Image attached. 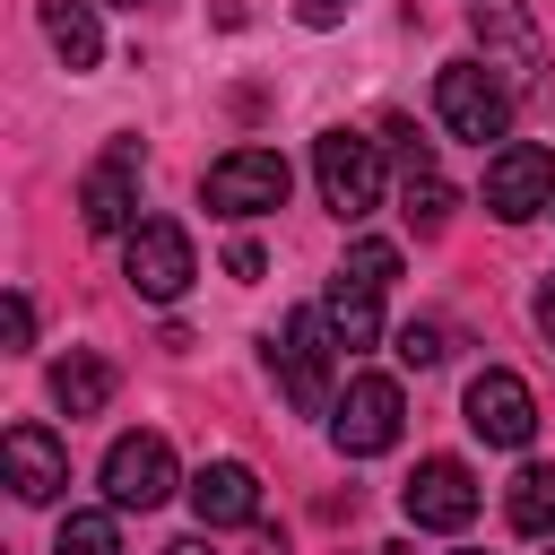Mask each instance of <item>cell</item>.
<instances>
[{
  "label": "cell",
  "instance_id": "6da1fadb",
  "mask_svg": "<svg viewBox=\"0 0 555 555\" xmlns=\"http://www.w3.org/2000/svg\"><path fill=\"white\" fill-rule=\"evenodd\" d=\"M330 356H338V338H330L321 304H304V312H286V321L269 330V373H278V390H286L304 416H330V408H338Z\"/></svg>",
  "mask_w": 555,
  "mask_h": 555
},
{
  "label": "cell",
  "instance_id": "7a4b0ae2",
  "mask_svg": "<svg viewBox=\"0 0 555 555\" xmlns=\"http://www.w3.org/2000/svg\"><path fill=\"white\" fill-rule=\"evenodd\" d=\"M312 182H321V208L338 225H364L382 208V147L364 130H321L312 139Z\"/></svg>",
  "mask_w": 555,
  "mask_h": 555
},
{
  "label": "cell",
  "instance_id": "3957f363",
  "mask_svg": "<svg viewBox=\"0 0 555 555\" xmlns=\"http://www.w3.org/2000/svg\"><path fill=\"white\" fill-rule=\"evenodd\" d=\"M434 113L451 139H503L512 130V87L494 78V61H442L434 69Z\"/></svg>",
  "mask_w": 555,
  "mask_h": 555
},
{
  "label": "cell",
  "instance_id": "277c9868",
  "mask_svg": "<svg viewBox=\"0 0 555 555\" xmlns=\"http://www.w3.org/2000/svg\"><path fill=\"white\" fill-rule=\"evenodd\" d=\"M121 278H130V295H147V304H182L191 278H199V251H191V234H182L173 217H139V225L121 234Z\"/></svg>",
  "mask_w": 555,
  "mask_h": 555
},
{
  "label": "cell",
  "instance_id": "5b68a950",
  "mask_svg": "<svg viewBox=\"0 0 555 555\" xmlns=\"http://www.w3.org/2000/svg\"><path fill=\"white\" fill-rule=\"evenodd\" d=\"M286 156L278 147H225L208 173H199V199L217 208V217H269V208H286Z\"/></svg>",
  "mask_w": 555,
  "mask_h": 555
},
{
  "label": "cell",
  "instance_id": "8992f818",
  "mask_svg": "<svg viewBox=\"0 0 555 555\" xmlns=\"http://www.w3.org/2000/svg\"><path fill=\"white\" fill-rule=\"evenodd\" d=\"M399 425H408V399H399L390 373H356V382L338 390V408H330V442H338L347 460H382V451L399 442Z\"/></svg>",
  "mask_w": 555,
  "mask_h": 555
},
{
  "label": "cell",
  "instance_id": "52a82bcc",
  "mask_svg": "<svg viewBox=\"0 0 555 555\" xmlns=\"http://www.w3.org/2000/svg\"><path fill=\"white\" fill-rule=\"evenodd\" d=\"M173 486H182V468H173V442L165 434H121L104 451V503L113 512H156Z\"/></svg>",
  "mask_w": 555,
  "mask_h": 555
},
{
  "label": "cell",
  "instance_id": "ba28073f",
  "mask_svg": "<svg viewBox=\"0 0 555 555\" xmlns=\"http://www.w3.org/2000/svg\"><path fill=\"white\" fill-rule=\"evenodd\" d=\"M486 208H494L503 225L546 217V208H555V156H546V147H529V139L494 147V165H486Z\"/></svg>",
  "mask_w": 555,
  "mask_h": 555
},
{
  "label": "cell",
  "instance_id": "9c48e42d",
  "mask_svg": "<svg viewBox=\"0 0 555 555\" xmlns=\"http://www.w3.org/2000/svg\"><path fill=\"white\" fill-rule=\"evenodd\" d=\"M468 434L494 442V451H520V442L538 434V399H529V382L503 373V364H486V373L468 382Z\"/></svg>",
  "mask_w": 555,
  "mask_h": 555
},
{
  "label": "cell",
  "instance_id": "30bf717a",
  "mask_svg": "<svg viewBox=\"0 0 555 555\" xmlns=\"http://www.w3.org/2000/svg\"><path fill=\"white\" fill-rule=\"evenodd\" d=\"M399 503H408V520H416V529H468L486 494H477L468 460H416V477L399 486Z\"/></svg>",
  "mask_w": 555,
  "mask_h": 555
},
{
  "label": "cell",
  "instance_id": "8fae6325",
  "mask_svg": "<svg viewBox=\"0 0 555 555\" xmlns=\"http://www.w3.org/2000/svg\"><path fill=\"white\" fill-rule=\"evenodd\" d=\"M78 217H87L95 234H130V225H139V147H130V139H113V147L95 156V173L78 182Z\"/></svg>",
  "mask_w": 555,
  "mask_h": 555
},
{
  "label": "cell",
  "instance_id": "7c38bea8",
  "mask_svg": "<svg viewBox=\"0 0 555 555\" xmlns=\"http://www.w3.org/2000/svg\"><path fill=\"white\" fill-rule=\"evenodd\" d=\"M390 147H399V165H408V182H399V199H408V225H416V234H442V225H451V208H460V191L442 182L434 147H425L408 121H390Z\"/></svg>",
  "mask_w": 555,
  "mask_h": 555
},
{
  "label": "cell",
  "instance_id": "4fadbf2b",
  "mask_svg": "<svg viewBox=\"0 0 555 555\" xmlns=\"http://www.w3.org/2000/svg\"><path fill=\"white\" fill-rule=\"evenodd\" d=\"M0 460H9V494L17 503H52L69 486V451L52 442V425H9L0 434Z\"/></svg>",
  "mask_w": 555,
  "mask_h": 555
},
{
  "label": "cell",
  "instance_id": "5bb4252c",
  "mask_svg": "<svg viewBox=\"0 0 555 555\" xmlns=\"http://www.w3.org/2000/svg\"><path fill=\"white\" fill-rule=\"evenodd\" d=\"M191 512H199V529H251L260 520V477L243 460H208L191 477Z\"/></svg>",
  "mask_w": 555,
  "mask_h": 555
},
{
  "label": "cell",
  "instance_id": "9a60e30c",
  "mask_svg": "<svg viewBox=\"0 0 555 555\" xmlns=\"http://www.w3.org/2000/svg\"><path fill=\"white\" fill-rule=\"evenodd\" d=\"M468 17H477V43H486V61L503 78H529L538 69V26H529L520 0H468Z\"/></svg>",
  "mask_w": 555,
  "mask_h": 555
},
{
  "label": "cell",
  "instance_id": "2e32d148",
  "mask_svg": "<svg viewBox=\"0 0 555 555\" xmlns=\"http://www.w3.org/2000/svg\"><path fill=\"white\" fill-rule=\"evenodd\" d=\"M321 321H330L338 347H373V338H382V286H364L356 269H338L330 295H321Z\"/></svg>",
  "mask_w": 555,
  "mask_h": 555
},
{
  "label": "cell",
  "instance_id": "e0dca14e",
  "mask_svg": "<svg viewBox=\"0 0 555 555\" xmlns=\"http://www.w3.org/2000/svg\"><path fill=\"white\" fill-rule=\"evenodd\" d=\"M104 399H113V364H104L95 347H69V356L52 364V408H61V416H95Z\"/></svg>",
  "mask_w": 555,
  "mask_h": 555
},
{
  "label": "cell",
  "instance_id": "ac0fdd59",
  "mask_svg": "<svg viewBox=\"0 0 555 555\" xmlns=\"http://www.w3.org/2000/svg\"><path fill=\"white\" fill-rule=\"evenodd\" d=\"M43 35H52V52H61L69 69H95V61H104V26H95L87 0H43Z\"/></svg>",
  "mask_w": 555,
  "mask_h": 555
},
{
  "label": "cell",
  "instance_id": "d6986e66",
  "mask_svg": "<svg viewBox=\"0 0 555 555\" xmlns=\"http://www.w3.org/2000/svg\"><path fill=\"white\" fill-rule=\"evenodd\" d=\"M503 520L520 538H555V468H520L512 494H503Z\"/></svg>",
  "mask_w": 555,
  "mask_h": 555
},
{
  "label": "cell",
  "instance_id": "ffe728a7",
  "mask_svg": "<svg viewBox=\"0 0 555 555\" xmlns=\"http://www.w3.org/2000/svg\"><path fill=\"white\" fill-rule=\"evenodd\" d=\"M52 555H130V546H121V520L113 512H69L61 538H52Z\"/></svg>",
  "mask_w": 555,
  "mask_h": 555
},
{
  "label": "cell",
  "instance_id": "44dd1931",
  "mask_svg": "<svg viewBox=\"0 0 555 555\" xmlns=\"http://www.w3.org/2000/svg\"><path fill=\"white\" fill-rule=\"evenodd\" d=\"M347 269H356L364 286H390V278H399V243H373V234H364V243H347Z\"/></svg>",
  "mask_w": 555,
  "mask_h": 555
},
{
  "label": "cell",
  "instance_id": "7402d4cb",
  "mask_svg": "<svg viewBox=\"0 0 555 555\" xmlns=\"http://www.w3.org/2000/svg\"><path fill=\"white\" fill-rule=\"evenodd\" d=\"M399 364H442V321H408L399 330Z\"/></svg>",
  "mask_w": 555,
  "mask_h": 555
},
{
  "label": "cell",
  "instance_id": "603a6c76",
  "mask_svg": "<svg viewBox=\"0 0 555 555\" xmlns=\"http://www.w3.org/2000/svg\"><path fill=\"white\" fill-rule=\"evenodd\" d=\"M0 330H9V347H35V304H26V295H9V312H0Z\"/></svg>",
  "mask_w": 555,
  "mask_h": 555
},
{
  "label": "cell",
  "instance_id": "cb8c5ba5",
  "mask_svg": "<svg viewBox=\"0 0 555 555\" xmlns=\"http://www.w3.org/2000/svg\"><path fill=\"white\" fill-rule=\"evenodd\" d=\"M529 321L555 338V278H538V295H529Z\"/></svg>",
  "mask_w": 555,
  "mask_h": 555
},
{
  "label": "cell",
  "instance_id": "d4e9b609",
  "mask_svg": "<svg viewBox=\"0 0 555 555\" xmlns=\"http://www.w3.org/2000/svg\"><path fill=\"white\" fill-rule=\"evenodd\" d=\"M295 9H304V26H338V9H347V0H295Z\"/></svg>",
  "mask_w": 555,
  "mask_h": 555
},
{
  "label": "cell",
  "instance_id": "484cf974",
  "mask_svg": "<svg viewBox=\"0 0 555 555\" xmlns=\"http://www.w3.org/2000/svg\"><path fill=\"white\" fill-rule=\"evenodd\" d=\"M165 555H208V538H182V546H165Z\"/></svg>",
  "mask_w": 555,
  "mask_h": 555
},
{
  "label": "cell",
  "instance_id": "4316f807",
  "mask_svg": "<svg viewBox=\"0 0 555 555\" xmlns=\"http://www.w3.org/2000/svg\"><path fill=\"white\" fill-rule=\"evenodd\" d=\"M546 555H555V538H546Z\"/></svg>",
  "mask_w": 555,
  "mask_h": 555
},
{
  "label": "cell",
  "instance_id": "83f0119b",
  "mask_svg": "<svg viewBox=\"0 0 555 555\" xmlns=\"http://www.w3.org/2000/svg\"><path fill=\"white\" fill-rule=\"evenodd\" d=\"M382 555H399V546H382Z\"/></svg>",
  "mask_w": 555,
  "mask_h": 555
}]
</instances>
